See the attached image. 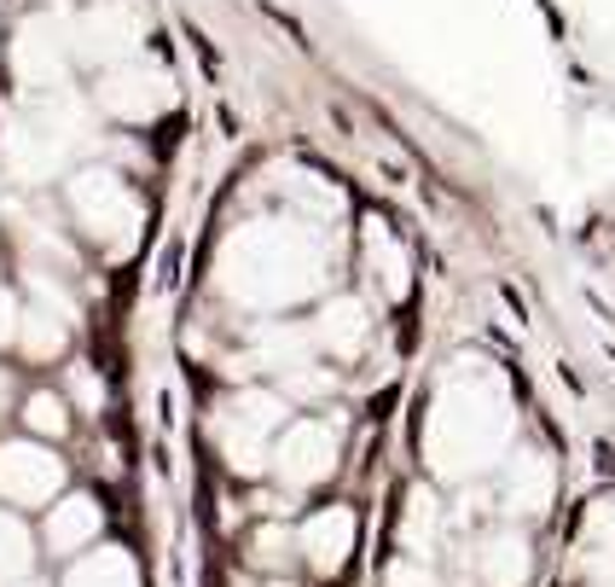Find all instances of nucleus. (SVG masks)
<instances>
[]
</instances>
